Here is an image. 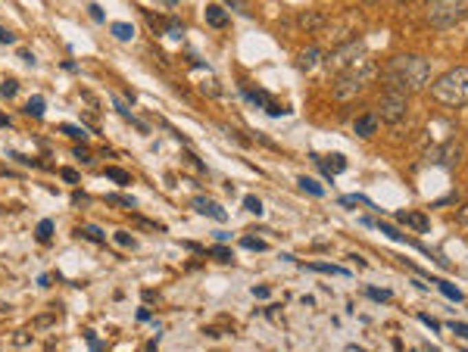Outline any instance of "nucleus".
<instances>
[{"label": "nucleus", "instance_id": "nucleus-1", "mask_svg": "<svg viewBox=\"0 0 468 352\" xmlns=\"http://www.w3.org/2000/svg\"><path fill=\"white\" fill-rule=\"evenodd\" d=\"M384 82L394 91H403V94L421 91L427 82H431V62H427L425 56L400 54L384 66Z\"/></svg>", "mask_w": 468, "mask_h": 352}, {"label": "nucleus", "instance_id": "nucleus-2", "mask_svg": "<svg viewBox=\"0 0 468 352\" xmlns=\"http://www.w3.org/2000/svg\"><path fill=\"white\" fill-rule=\"evenodd\" d=\"M375 75H378V66H375L372 60H362L359 66L344 69V72H337V78H334V97H337L340 103L353 100V97H359L362 91L368 88V82H372Z\"/></svg>", "mask_w": 468, "mask_h": 352}, {"label": "nucleus", "instance_id": "nucleus-3", "mask_svg": "<svg viewBox=\"0 0 468 352\" xmlns=\"http://www.w3.org/2000/svg\"><path fill=\"white\" fill-rule=\"evenodd\" d=\"M431 94L441 106H468V66L449 69L447 75H441Z\"/></svg>", "mask_w": 468, "mask_h": 352}, {"label": "nucleus", "instance_id": "nucleus-4", "mask_svg": "<svg viewBox=\"0 0 468 352\" xmlns=\"http://www.w3.org/2000/svg\"><path fill=\"white\" fill-rule=\"evenodd\" d=\"M468 16V0H427V22L434 28H449Z\"/></svg>", "mask_w": 468, "mask_h": 352}, {"label": "nucleus", "instance_id": "nucleus-5", "mask_svg": "<svg viewBox=\"0 0 468 352\" xmlns=\"http://www.w3.org/2000/svg\"><path fill=\"white\" fill-rule=\"evenodd\" d=\"M362 60H368L366 44L362 41H346V44H340L337 50H331V56L325 60V66L337 75V72H344V69H350V66H359Z\"/></svg>", "mask_w": 468, "mask_h": 352}, {"label": "nucleus", "instance_id": "nucleus-6", "mask_svg": "<svg viewBox=\"0 0 468 352\" xmlns=\"http://www.w3.org/2000/svg\"><path fill=\"white\" fill-rule=\"evenodd\" d=\"M406 94L403 91H384V94L378 97V119L381 122H387V125H397V122H403V115H406Z\"/></svg>", "mask_w": 468, "mask_h": 352}, {"label": "nucleus", "instance_id": "nucleus-7", "mask_svg": "<svg viewBox=\"0 0 468 352\" xmlns=\"http://www.w3.org/2000/svg\"><path fill=\"white\" fill-rule=\"evenodd\" d=\"M459 156H462L459 143L447 141V143H441V147L431 150V153H427V159H431V163H441V165H453L456 159H459Z\"/></svg>", "mask_w": 468, "mask_h": 352}, {"label": "nucleus", "instance_id": "nucleus-8", "mask_svg": "<svg viewBox=\"0 0 468 352\" xmlns=\"http://www.w3.org/2000/svg\"><path fill=\"white\" fill-rule=\"evenodd\" d=\"M190 206H194L200 215H210V218H216V222H225V218H228L222 206L212 203V200H206V197H194V200H190Z\"/></svg>", "mask_w": 468, "mask_h": 352}, {"label": "nucleus", "instance_id": "nucleus-9", "mask_svg": "<svg viewBox=\"0 0 468 352\" xmlns=\"http://www.w3.org/2000/svg\"><path fill=\"white\" fill-rule=\"evenodd\" d=\"M378 122H381L378 113H366V115H359V119L353 122V131L359 137H372L375 131H378Z\"/></svg>", "mask_w": 468, "mask_h": 352}, {"label": "nucleus", "instance_id": "nucleus-10", "mask_svg": "<svg viewBox=\"0 0 468 352\" xmlns=\"http://www.w3.org/2000/svg\"><path fill=\"white\" fill-rule=\"evenodd\" d=\"M319 60H322L319 47H306V50H300V56H297V69L300 72H312V69L319 66Z\"/></svg>", "mask_w": 468, "mask_h": 352}, {"label": "nucleus", "instance_id": "nucleus-11", "mask_svg": "<svg viewBox=\"0 0 468 352\" xmlns=\"http://www.w3.org/2000/svg\"><path fill=\"white\" fill-rule=\"evenodd\" d=\"M206 22H210L212 28H225L228 25V10L219 7V3H210V7H206Z\"/></svg>", "mask_w": 468, "mask_h": 352}, {"label": "nucleus", "instance_id": "nucleus-12", "mask_svg": "<svg viewBox=\"0 0 468 352\" xmlns=\"http://www.w3.org/2000/svg\"><path fill=\"white\" fill-rule=\"evenodd\" d=\"M400 222H406L412 231H419V234H425L427 231V218L421 215V212H400Z\"/></svg>", "mask_w": 468, "mask_h": 352}, {"label": "nucleus", "instance_id": "nucleus-13", "mask_svg": "<svg viewBox=\"0 0 468 352\" xmlns=\"http://www.w3.org/2000/svg\"><path fill=\"white\" fill-rule=\"evenodd\" d=\"M109 32L115 34V41H131V38H135V28H131L129 22H113Z\"/></svg>", "mask_w": 468, "mask_h": 352}, {"label": "nucleus", "instance_id": "nucleus-14", "mask_svg": "<svg viewBox=\"0 0 468 352\" xmlns=\"http://www.w3.org/2000/svg\"><path fill=\"white\" fill-rule=\"evenodd\" d=\"M107 178H113V181L119 184V187H129V184H131V175H129V172H125V169H115V165H109V169H107Z\"/></svg>", "mask_w": 468, "mask_h": 352}, {"label": "nucleus", "instance_id": "nucleus-15", "mask_svg": "<svg viewBox=\"0 0 468 352\" xmlns=\"http://www.w3.org/2000/svg\"><path fill=\"white\" fill-rule=\"evenodd\" d=\"M50 234H54V222H50V218H44V222L38 224V231H34V237L41 240V244H47Z\"/></svg>", "mask_w": 468, "mask_h": 352}, {"label": "nucleus", "instance_id": "nucleus-16", "mask_svg": "<svg viewBox=\"0 0 468 352\" xmlns=\"http://www.w3.org/2000/svg\"><path fill=\"white\" fill-rule=\"evenodd\" d=\"M44 109H47L44 97H32V103L25 106V113H28V115H44Z\"/></svg>", "mask_w": 468, "mask_h": 352}, {"label": "nucleus", "instance_id": "nucleus-17", "mask_svg": "<svg viewBox=\"0 0 468 352\" xmlns=\"http://www.w3.org/2000/svg\"><path fill=\"white\" fill-rule=\"evenodd\" d=\"M309 268L312 271H325V274H346V268H340V265H325V262H312Z\"/></svg>", "mask_w": 468, "mask_h": 352}, {"label": "nucleus", "instance_id": "nucleus-18", "mask_svg": "<svg viewBox=\"0 0 468 352\" xmlns=\"http://www.w3.org/2000/svg\"><path fill=\"white\" fill-rule=\"evenodd\" d=\"M300 187L309 190L312 197H322V193H325V190H322V184H319V181H312V178H300Z\"/></svg>", "mask_w": 468, "mask_h": 352}, {"label": "nucleus", "instance_id": "nucleus-19", "mask_svg": "<svg viewBox=\"0 0 468 352\" xmlns=\"http://www.w3.org/2000/svg\"><path fill=\"white\" fill-rule=\"evenodd\" d=\"M300 22H303V28H322L325 16H319V13H306V16H300Z\"/></svg>", "mask_w": 468, "mask_h": 352}, {"label": "nucleus", "instance_id": "nucleus-20", "mask_svg": "<svg viewBox=\"0 0 468 352\" xmlns=\"http://www.w3.org/2000/svg\"><path fill=\"white\" fill-rule=\"evenodd\" d=\"M82 234L88 240H94V244H103V240H107V234H103L100 228H94V224H88V228H82Z\"/></svg>", "mask_w": 468, "mask_h": 352}, {"label": "nucleus", "instance_id": "nucleus-21", "mask_svg": "<svg viewBox=\"0 0 468 352\" xmlns=\"http://www.w3.org/2000/svg\"><path fill=\"white\" fill-rule=\"evenodd\" d=\"M362 293H366V296H372L375 303H390V293H387V290H378V287H366Z\"/></svg>", "mask_w": 468, "mask_h": 352}, {"label": "nucleus", "instance_id": "nucleus-22", "mask_svg": "<svg viewBox=\"0 0 468 352\" xmlns=\"http://www.w3.org/2000/svg\"><path fill=\"white\" fill-rule=\"evenodd\" d=\"M241 246H244V250H256V253L265 250V244L263 240H256V237H241Z\"/></svg>", "mask_w": 468, "mask_h": 352}, {"label": "nucleus", "instance_id": "nucleus-23", "mask_svg": "<svg viewBox=\"0 0 468 352\" xmlns=\"http://www.w3.org/2000/svg\"><path fill=\"white\" fill-rule=\"evenodd\" d=\"M437 290H441L443 296H449V299H462V293L456 290L453 284H447V281H441V284H437Z\"/></svg>", "mask_w": 468, "mask_h": 352}, {"label": "nucleus", "instance_id": "nucleus-24", "mask_svg": "<svg viewBox=\"0 0 468 352\" xmlns=\"http://www.w3.org/2000/svg\"><path fill=\"white\" fill-rule=\"evenodd\" d=\"M166 34H169V38H175V41H178V38H184V28H181V22H175V19H172V22H169V28H166Z\"/></svg>", "mask_w": 468, "mask_h": 352}, {"label": "nucleus", "instance_id": "nucleus-25", "mask_svg": "<svg viewBox=\"0 0 468 352\" xmlns=\"http://www.w3.org/2000/svg\"><path fill=\"white\" fill-rule=\"evenodd\" d=\"M115 244L119 246H135V237H131V234H125V231H115Z\"/></svg>", "mask_w": 468, "mask_h": 352}, {"label": "nucleus", "instance_id": "nucleus-26", "mask_svg": "<svg viewBox=\"0 0 468 352\" xmlns=\"http://www.w3.org/2000/svg\"><path fill=\"white\" fill-rule=\"evenodd\" d=\"M63 134L75 137V141H85V131H82V128H75V125H63Z\"/></svg>", "mask_w": 468, "mask_h": 352}, {"label": "nucleus", "instance_id": "nucleus-27", "mask_svg": "<svg viewBox=\"0 0 468 352\" xmlns=\"http://www.w3.org/2000/svg\"><path fill=\"white\" fill-rule=\"evenodd\" d=\"M244 206H247L250 212H256V215H263V203H259L256 197H247V200H244Z\"/></svg>", "mask_w": 468, "mask_h": 352}, {"label": "nucleus", "instance_id": "nucleus-28", "mask_svg": "<svg viewBox=\"0 0 468 352\" xmlns=\"http://www.w3.org/2000/svg\"><path fill=\"white\" fill-rule=\"evenodd\" d=\"M60 175H63V181L66 184H78V172L75 169H60Z\"/></svg>", "mask_w": 468, "mask_h": 352}, {"label": "nucleus", "instance_id": "nucleus-29", "mask_svg": "<svg viewBox=\"0 0 468 352\" xmlns=\"http://www.w3.org/2000/svg\"><path fill=\"white\" fill-rule=\"evenodd\" d=\"M16 91H19V84H16V82H3V88H0V94H3V97H13Z\"/></svg>", "mask_w": 468, "mask_h": 352}, {"label": "nucleus", "instance_id": "nucleus-30", "mask_svg": "<svg viewBox=\"0 0 468 352\" xmlns=\"http://www.w3.org/2000/svg\"><path fill=\"white\" fill-rule=\"evenodd\" d=\"M210 253H212V256L219 259V262H228V259H231V253L225 250V246H216V250H210Z\"/></svg>", "mask_w": 468, "mask_h": 352}, {"label": "nucleus", "instance_id": "nucleus-31", "mask_svg": "<svg viewBox=\"0 0 468 352\" xmlns=\"http://www.w3.org/2000/svg\"><path fill=\"white\" fill-rule=\"evenodd\" d=\"M453 333H456V337H465V340H468V325H459V321H453Z\"/></svg>", "mask_w": 468, "mask_h": 352}, {"label": "nucleus", "instance_id": "nucleus-32", "mask_svg": "<svg viewBox=\"0 0 468 352\" xmlns=\"http://www.w3.org/2000/svg\"><path fill=\"white\" fill-rule=\"evenodd\" d=\"M16 41V34L7 32V28H0V44H13Z\"/></svg>", "mask_w": 468, "mask_h": 352}, {"label": "nucleus", "instance_id": "nucleus-33", "mask_svg": "<svg viewBox=\"0 0 468 352\" xmlns=\"http://www.w3.org/2000/svg\"><path fill=\"white\" fill-rule=\"evenodd\" d=\"M75 156H78V159H85V163L91 159V153H88V147H85V143H78V147H75Z\"/></svg>", "mask_w": 468, "mask_h": 352}, {"label": "nucleus", "instance_id": "nucleus-34", "mask_svg": "<svg viewBox=\"0 0 468 352\" xmlns=\"http://www.w3.org/2000/svg\"><path fill=\"white\" fill-rule=\"evenodd\" d=\"M456 222H459V224H468V203L459 209V215H456Z\"/></svg>", "mask_w": 468, "mask_h": 352}, {"label": "nucleus", "instance_id": "nucleus-35", "mask_svg": "<svg viewBox=\"0 0 468 352\" xmlns=\"http://www.w3.org/2000/svg\"><path fill=\"white\" fill-rule=\"evenodd\" d=\"M253 296H256V299H265V296H269V287H253Z\"/></svg>", "mask_w": 468, "mask_h": 352}, {"label": "nucleus", "instance_id": "nucleus-36", "mask_svg": "<svg viewBox=\"0 0 468 352\" xmlns=\"http://www.w3.org/2000/svg\"><path fill=\"white\" fill-rule=\"evenodd\" d=\"M91 16H94V19H97V22H103V10H100V7H97V3H91Z\"/></svg>", "mask_w": 468, "mask_h": 352}, {"label": "nucleus", "instance_id": "nucleus-37", "mask_svg": "<svg viewBox=\"0 0 468 352\" xmlns=\"http://www.w3.org/2000/svg\"><path fill=\"white\" fill-rule=\"evenodd\" d=\"M421 321H425V325H427V327H431V331H437V327H441V325H437V321H434V318H431V315H421Z\"/></svg>", "mask_w": 468, "mask_h": 352}, {"label": "nucleus", "instance_id": "nucleus-38", "mask_svg": "<svg viewBox=\"0 0 468 352\" xmlns=\"http://www.w3.org/2000/svg\"><path fill=\"white\" fill-rule=\"evenodd\" d=\"M0 128H10V115L7 113H0Z\"/></svg>", "mask_w": 468, "mask_h": 352}, {"label": "nucleus", "instance_id": "nucleus-39", "mask_svg": "<svg viewBox=\"0 0 468 352\" xmlns=\"http://www.w3.org/2000/svg\"><path fill=\"white\" fill-rule=\"evenodd\" d=\"M166 7H178V3H181V0H163Z\"/></svg>", "mask_w": 468, "mask_h": 352}]
</instances>
